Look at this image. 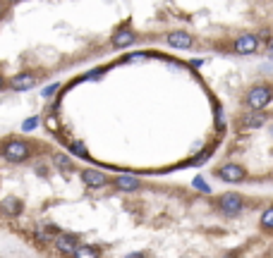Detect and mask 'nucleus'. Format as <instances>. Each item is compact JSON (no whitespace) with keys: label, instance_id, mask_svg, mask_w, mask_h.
Here are the masks:
<instances>
[{"label":"nucleus","instance_id":"5","mask_svg":"<svg viewBox=\"0 0 273 258\" xmlns=\"http://www.w3.org/2000/svg\"><path fill=\"white\" fill-rule=\"evenodd\" d=\"M77 246H79L77 234H58V237H55V249H58L60 254H65V256H74Z\"/></svg>","mask_w":273,"mask_h":258},{"label":"nucleus","instance_id":"21","mask_svg":"<svg viewBox=\"0 0 273 258\" xmlns=\"http://www.w3.org/2000/svg\"><path fill=\"white\" fill-rule=\"evenodd\" d=\"M0 89H2V77H0Z\"/></svg>","mask_w":273,"mask_h":258},{"label":"nucleus","instance_id":"11","mask_svg":"<svg viewBox=\"0 0 273 258\" xmlns=\"http://www.w3.org/2000/svg\"><path fill=\"white\" fill-rule=\"evenodd\" d=\"M72 258H98V249H96V246H89V244H79Z\"/></svg>","mask_w":273,"mask_h":258},{"label":"nucleus","instance_id":"19","mask_svg":"<svg viewBox=\"0 0 273 258\" xmlns=\"http://www.w3.org/2000/svg\"><path fill=\"white\" fill-rule=\"evenodd\" d=\"M125 258H146L144 254H129V256H125Z\"/></svg>","mask_w":273,"mask_h":258},{"label":"nucleus","instance_id":"14","mask_svg":"<svg viewBox=\"0 0 273 258\" xmlns=\"http://www.w3.org/2000/svg\"><path fill=\"white\" fill-rule=\"evenodd\" d=\"M38 125H41V117H27L22 122V131H34Z\"/></svg>","mask_w":273,"mask_h":258},{"label":"nucleus","instance_id":"17","mask_svg":"<svg viewBox=\"0 0 273 258\" xmlns=\"http://www.w3.org/2000/svg\"><path fill=\"white\" fill-rule=\"evenodd\" d=\"M146 53H132V55L127 57V62H137V60H144Z\"/></svg>","mask_w":273,"mask_h":258},{"label":"nucleus","instance_id":"3","mask_svg":"<svg viewBox=\"0 0 273 258\" xmlns=\"http://www.w3.org/2000/svg\"><path fill=\"white\" fill-rule=\"evenodd\" d=\"M259 43H261V36H259V34H242V36L235 38L233 51L240 53V55H249V53H256V51H259Z\"/></svg>","mask_w":273,"mask_h":258},{"label":"nucleus","instance_id":"20","mask_svg":"<svg viewBox=\"0 0 273 258\" xmlns=\"http://www.w3.org/2000/svg\"><path fill=\"white\" fill-rule=\"evenodd\" d=\"M2 12H5V2L0 0V17H2Z\"/></svg>","mask_w":273,"mask_h":258},{"label":"nucleus","instance_id":"18","mask_svg":"<svg viewBox=\"0 0 273 258\" xmlns=\"http://www.w3.org/2000/svg\"><path fill=\"white\" fill-rule=\"evenodd\" d=\"M266 53H269V55L273 57V36H271V41H269V43H266Z\"/></svg>","mask_w":273,"mask_h":258},{"label":"nucleus","instance_id":"22","mask_svg":"<svg viewBox=\"0 0 273 258\" xmlns=\"http://www.w3.org/2000/svg\"><path fill=\"white\" fill-rule=\"evenodd\" d=\"M10 2H15V0H10Z\"/></svg>","mask_w":273,"mask_h":258},{"label":"nucleus","instance_id":"8","mask_svg":"<svg viewBox=\"0 0 273 258\" xmlns=\"http://www.w3.org/2000/svg\"><path fill=\"white\" fill-rule=\"evenodd\" d=\"M165 41L173 48H192V43H194V38L189 36V34H184V31H173V34L165 36Z\"/></svg>","mask_w":273,"mask_h":258},{"label":"nucleus","instance_id":"1","mask_svg":"<svg viewBox=\"0 0 273 258\" xmlns=\"http://www.w3.org/2000/svg\"><path fill=\"white\" fill-rule=\"evenodd\" d=\"M29 153H31V148L24 139H7L2 146V158L10 163H24L29 158Z\"/></svg>","mask_w":273,"mask_h":258},{"label":"nucleus","instance_id":"9","mask_svg":"<svg viewBox=\"0 0 273 258\" xmlns=\"http://www.w3.org/2000/svg\"><path fill=\"white\" fill-rule=\"evenodd\" d=\"M0 208H2L5 215H19V213H22V201L15 199V196H7V199H2Z\"/></svg>","mask_w":273,"mask_h":258},{"label":"nucleus","instance_id":"10","mask_svg":"<svg viewBox=\"0 0 273 258\" xmlns=\"http://www.w3.org/2000/svg\"><path fill=\"white\" fill-rule=\"evenodd\" d=\"M115 186L120 191H134V189H139V180L129 177V175H120V177H115Z\"/></svg>","mask_w":273,"mask_h":258},{"label":"nucleus","instance_id":"4","mask_svg":"<svg viewBox=\"0 0 273 258\" xmlns=\"http://www.w3.org/2000/svg\"><path fill=\"white\" fill-rule=\"evenodd\" d=\"M36 81H38L36 72H19L10 79V89L12 91H27V89L36 86Z\"/></svg>","mask_w":273,"mask_h":258},{"label":"nucleus","instance_id":"12","mask_svg":"<svg viewBox=\"0 0 273 258\" xmlns=\"http://www.w3.org/2000/svg\"><path fill=\"white\" fill-rule=\"evenodd\" d=\"M55 165L60 167L62 172H72L74 170V163L67 158V155H55Z\"/></svg>","mask_w":273,"mask_h":258},{"label":"nucleus","instance_id":"15","mask_svg":"<svg viewBox=\"0 0 273 258\" xmlns=\"http://www.w3.org/2000/svg\"><path fill=\"white\" fill-rule=\"evenodd\" d=\"M58 91H60V84L55 81V84H51V86H46V89L41 91V96H43V98H53Z\"/></svg>","mask_w":273,"mask_h":258},{"label":"nucleus","instance_id":"16","mask_svg":"<svg viewBox=\"0 0 273 258\" xmlns=\"http://www.w3.org/2000/svg\"><path fill=\"white\" fill-rule=\"evenodd\" d=\"M46 127L51 129V131L58 129V117H55V115H48V117H46Z\"/></svg>","mask_w":273,"mask_h":258},{"label":"nucleus","instance_id":"6","mask_svg":"<svg viewBox=\"0 0 273 258\" xmlns=\"http://www.w3.org/2000/svg\"><path fill=\"white\" fill-rule=\"evenodd\" d=\"M82 180H84L87 186H93V189L108 184V175H103L101 170H93V167H87V170L82 172Z\"/></svg>","mask_w":273,"mask_h":258},{"label":"nucleus","instance_id":"13","mask_svg":"<svg viewBox=\"0 0 273 258\" xmlns=\"http://www.w3.org/2000/svg\"><path fill=\"white\" fill-rule=\"evenodd\" d=\"M70 153H72L74 158H87V146H84V141H72V144H70Z\"/></svg>","mask_w":273,"mask_h":258},{"label":"nucleus","instance_id":"2","mask_svg":"<svg viewBox=\"0 0 273 258\" xmlns=\"http://www.w3.org/2000/svg\"><path fill=\"white\" fill-rule=\"evenodd\" d=\"M271 98H273V91L269 86H254L252 91L247 93V105H249L252 110H261V108L269 105Z\"/></svg>","mask_w":273,"mask_h":258},{"label":"nucleus","instance_id":"7","mask_svg":"<svg viewBox=\"0 0 273 258\" xmlns=\"http://www.w3.org/2000/svg\"><path fill=\"white\" fill-rule=\"evenodd\" d=\"M134 41H137V34H134L132 29H118L115 36H113V46H115V48H127Z\"/></svg>","mask_w":273,"mask_h":258}]
</instances>
